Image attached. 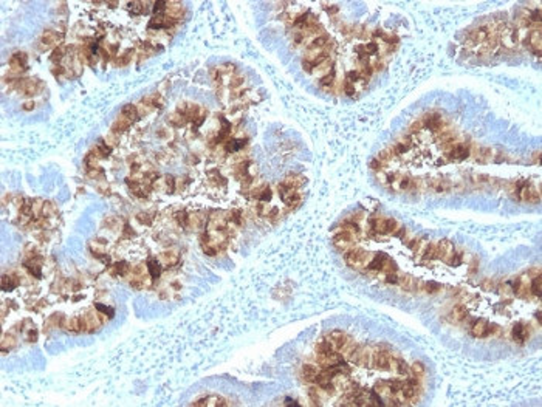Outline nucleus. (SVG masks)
I'll use <instances>...</instances> for the list:
<instances>
[{
  "instance_id": "nucleus-1",
  "label": "nucleus",
  "mask_w": 542,
  "mask_h": 407,
  "mask_svg": "<svg viewBox=\"0 0 542 407\" xmlns=\"http://www.w3.org/2000/svg\"><path fill=\"white\" fill-rule=\"evenodd\" d=\"M369 228L372 232L378 234V236H396V237H400V234L404 229V226L398 220H395V218L381 217V215L370 217Z\"/></svg>"
},
{
  "instance_id": "nucleus-2",
  "label": "nucleus",
  "mask_w": 542,
  "mask_h": 407,
  "mask_svg": "<svg viewBox=\"0 0 542 407\" xmlns=\"http://www.w3.org/2000/svg\"><path fill=\"white\" fill-rule=\"evenodd\" d=\"M369 271H374V273H381V274H392V273H396L398 268H396V263L394 262L392 257H389L388 254L384 253H375L372 254V259L370 262L368 263V268Z\"/></svg>"
},
{
  "instance_id": "nucleus-3",
  "label": "nucleus",
  "mask_w": 542,
  "mask_h": 407,
  "mask_svg": "<svg viewBox=\"0 0 542 407\" xmlns=\"http://www.w3.org/2000/svg\"><path fill=\"white\" fill-rule=\"evenodd\" d=\"M370 259H372V253L364 251V249L356 248V246L344 253L346 263L354 270H366V268H368V263L370 262Z\"/></svg>"
},
{
  "instance_id": "nucleus-4",
  "label": "nucleus",
  "mask_w": 542,
  "mask_h": 407,
  "mask_svg": "<svg viewBox=\"0 0 542 407\" xmlns=\"http://www.w3.org/2000/svg\"><path fill=\"white\" fill-rule=\"evenodd\" d=\"M278 192H279L280 200L284 201V205L288 209L298 208L300 205L302 198H304L300 192V187H292L288 184H285L284 181H280L278 184Z\"/></svg>"
},
{
  "instance_id": "nucleus-5",
  "label": "nucleus",
  "mask_w": 542,
  "mask_h": 407,
  "mask_svg": "<svg viewBox=\"0 0 542 407\" xmlns=\"http://www.w3.org/2000/svg\"><path fill=\"white\" fill-rule=\"evenodd\" d=\"M226 186L228 180L218 167L208 169V172H206V187H208V191L223 194V191H226Z\"/></svg>"
},
{
  "instance_id": "nucleus-6",
  "label": "nucleus",
  "mask_w": 542,
  "mask_h": 407,
  "mask_svg": "<svg viewBox=\"0 0 542 407\" xmlns=\"http://www.w3.org/2000/svg\"><path fill=\"white\" fill-rule=\"evenodd\" d=\"M12 84H14V88H18L25 96L39 95V93L45 87L44 82L40 79H36V77H28V79H16V81H12Z\"/></svg>"
},
{
  "instance_id": "nucleus-7",
  "label": "nucleus",
  "mask_w": 542,
  "mask_h": 407,
  "mask_svg": "<svg viewBox=\"0 0 542 407\" xmlns=\"http://www.w3.org/2000/svg\"><path fill=\"white\" fill-rule=\"evenodd\" d=\"M498 333H499V327L486 322L485 319H477L471 327V335L474 338H480L482 339V338H488V336L498 335Z\"/></svg>"
},
{
  "instance_id": "nucleus-8",
  "label": "nucleus",
  "mask_w": 542,
  "mask_h": 407,
  "mask_svg": "<svg viewBox=\"0 0 542 407\" xmlns=\"http://www.w3.org/2000/svg\"><path fill=\"white\" fill-rule=\"evenodd\" d=\"M60 40H62V34L59 33V31H53V29L45 31V33L39 39V50L40 51H46L50 48L54 50L56 46L62 45Z\"/></svg>"
},
{
  "instance_id": "nucleus-9",
  "label": "nucleus",
  "mask_w": 542,
  "mask_h": 407,
  "mask_svg": "<svg viewBox=\"0 0 542 407\" xmlns=\"http://www.w3.org/2000/svg\"><path fill=\"white\" fill-rule=\"evenodd\" d=\"M158 262H160L162 265H163V267H166V268H172V267H175V265H178L180 263V259H182V254H180V251H178V249H175V248H169V249H166V251H163L162 254H158Z\"/></svg>"
},
{
  "instance_id": "nucleus-10",
  "label": "nucleus",
  "mask_w": 542,
  "mask_h": 407,
  "mask_svg": "<svg viewBox=\"0 0 542 407\" xmlns=\"http://www.w3.org/2000/svg\"><path fill=\"white\" fill-rule=\"evenodd\" d=\"M436 248H437V259L443 260L444 263H450V260L456 253V246L450 240H440L436 243Z\"/></svg>"
},
{
  "instance_id": "nucleus-11",
  "label": "nucleus",
  "mask_w": 542,
  "mask_h": 407,
  "mask_svg": "<svg viewBox=\"0 0 542 407\" xmlns=\"http://www.w3.org/2000/svg\"><path fill=\"white\" fill-rule=\"evenodd\" d=\"M164 14L168 15L169 19H172L175 22H180V20L184 19L186 8H184V5L182 2H166Z\"/></svg>"
},
{
  "instance_id": "nucleus-12",
  "label": "nucleus",
  "mask_w": 542,
  "mask_h": 407,
  "mask_svg": "<svg viewBox=\"0 0 542 407\" xmlns=\"http://www.w3.org/2000/svg\"><path fill=\"white\" fill-rule=\"evenodd\" d=\"M326 339L332 344V347L334 350L340 352L352 338H350L348 335H346L344 332H341V330H334V332H330L328 335H326Z\"/></svg>"
},
{
  "instance_id": "nucleus-13",
  "label": "nucleus",
  "mask_w": 542,
  "mask_h": 407,
  "mask_svg": "<svg viewBox=\"0 0 542 407\" xmlns=\"http://www.w3.org/2000/svg\"><path fill=\"white\" fill-rule=\"evenodd\" d=\"M426 189L432 192H450L452 189V183L443 178H431L426 181Z\"/></svg>"
},
{
  "instance_id": "nucleus-14",
  "label": "nucleus",
  "mask_w": 542,
  "mask_h": 407,
  "mask_svg": "<svg viewBox=\"0 0 542 407\" xmlns=\"http://www.w3.org/2000/svg\"><path fill=\"white\" fill-rule=\"evenodd\" d=\"M22 284V277L16 273H5L2 276V282H0V287H2L4 291H12L18 287H20Z\"/></svg>"
},
{
  "instance_id": "nucleus-15",
  "label": "nucleus",
  "mask_w": 542,
  "mask_h": 407,
  "mask_svg": "<svg viewBox=\"0 0 542 407\" xmlns=\"http://www.w3.org/2000/svg\"><path fill=\"white\" fill-rule=\"evenodd\" d=\"M525 42H527V45L530 46L532 53H534L536 56H540V26L532 28Z\"/></svg>"
},
{
  "instance_id": "nucleus-16",
  "label": "nucleus",
  "mask_w": 542,
  "mask_h": 407,
  "mask_svg": "<svg viewBox=\"0 0 542 407\" xmlns=\"http://www.w3.org/2000/svg\"><path fill=\"white\" fill-rule=\"evenodd\" d=\"M512 338H513V341L518 342V344H525V342H527V339L530 338L528 327L525 325L524 322L514 324L513 330H512Z\"/></svg>"
},
{
  "instance_id": "nucleus-17",
  "label": "nucleus",
  "mask_w": 542,
  "mask_h": 407,
  "mask_svg": "<svg viewBox=\"0 0 542 407\" xmlns=\"http://www.w3.org/2000/svg\"><path fill=\"white\" fill-rule=\"evenodd\" d=\"M321 370H322V367H321L320 364H304V366H302L300 375H302V378H304L306 381L314 384L318 375L321 373Z\"/></svg>"
},
{
  "instance_id": "nucleus-18",
  "label": "nucleus",
  "mask_w": 542,
  "mask_h": 407,
  "mask_svg": "<svg viewBox=\"0 0 542 407\" xmlns=\"http://www.w3.org/2000/svg\"><path fill=\"white\" fill-rule=\"evenodd\" d=\"M141 102L144 104V105H148L149 108H162V107L164 105V99H163V96H162V93H158V91L150 93L149 96L142 98Z\"/></svg>"
},
{
  "instance_id": "nucleus-19",
  "label": "nucleus",
  "mask_w": 542,
  "mask_h": 407,
  "mask_svg": "<svg viewBox=\"0 0 542 407\" xmlns=\"http://www.w3.org/2000/svg\"><path fill=\"white\" fill-rule=\"evenodd\" d=\"M230 403L222 398L218 395H210V397H204V398H200L194 403V406H228Z\"/></svg>"
},
{
  "instance_id": "nucleus-20",
  "label": "nucleus",
  "mask_w": 542,
  "mask_h": 407,
  "mask_svg": "<svg viewBox=\"0 0 542 407\" xmlns=\"http://www.w3.org/2000/svg\"><path fill=\"white\" fill-rule=\"evenodd\" d=\"M466 318H468V310H466L465 305H457V307H454L452 311L450 313V316H448V319H450L451 322H454V324H460L462 321H465Z\"/></svg>"
},
{
  "instance_id": "nucleus-21",
  "label": "nucleus",
  "mask_w": 542,
  "mask_h": 407,
  "mask_svg": "<svg viewBox=\"0 0 542 407\" xmlns=\"http://www.w3.org/2000/svg\"><path fill=\"white\" fill-rule=\"evenodd\" d=\"M168 122L170 124L174 129H182V127H184V126H188V119L184 118V115H183L182 112L177 110V108H175L174 113L169 115Z\"/></svg>"
},
{
  "instance_id": "nucleus-22",
  "label": "nucleus",
  "mask_w": 542,
  "mask_h": 407,
  "mask_svg": "<svg viewBox=\"0 0 542 407\" xmlns=\"http://www.w3.org/2000/svg\"><path fill=\"white\" fill-rule=\"evenodd\" d=\"M146 267H148V271L150 274V277L154 280H158L162 277V271H163V265L158 262V259H149L146 262Z\"/></svg>"
},
{
  "instance_id": "nucleus-23",
  "label": "nucleus",
  "mask_w": 542,
  "mask_h": 407,
  "mask_svg": "<svg viewBox=\"0 0 542 407\" xmlns=\"http://www.w3.org/2000/svg\"><path fill=\"white\" fill-rule=\"evenodd\" d=\"M18 346V338H16L14 333H4L2 336V352L6 353L8 350L14 349Z\"/></svg>"
},
{
  "instance_id": "nucleus-24",
  "label": "nucleus",
  "mask_w": 542,
  "mask_h": 407,
  "mask_svg": "<svg viewBox=\"0 0 542 407\" xmlns=\"http://www.w3.org/2000/svg\"><path fill=\"white\" fill-rule=\"evenodd\" d=\"M155 220H156L155 212H140L136 215V222L141 223L142 226H152Z\"/></svg>"
},
{
  "instance_id": "nucleus-25",
  "label": "nucleus",
  "mask_w": 542,
  "mask_h": 407,
  "mask_svg": "<svg viewBox=\"0 0 542 407\" xmlns=\"http://www.w3.org/2000/svg\"><path fill=\"white\" fill-rule=\"evenodd\" d=\"M126 5H127L126 9L130 11V14L140 15V14H142V12H146V6H144V5H148V3H146V2H129V3H126Z\"/></svg>"
},
{
  "instance_id": "nucleus-26",
  "label": "nucleus",
  "mask_w": 542,
  "mask_h": 407,
  "mask_svg": "<svg viewBox=\"0 0 542 407\" xmlns=\"http://www.w3.org/2000/svg\"><path fill=\"white\" fill-rule=\"evenodd\" d=\"M540 282H542L540 274L534 276V277L532 279V282H530V293H532V296H536L538 299L540 297V291H542V288H540Z\"/></svg>"
},
{
  "instance_id": "nucleus-27",
  "label": "nucleus",
  "mask_w": 542,
  "mask_h": 407,
  "mask_svg": "<svg viewBox=\"0 0 542 407\" xmlns=\"http://www.w3.org/2000/svg\"><path fill=\"white\" fill-rule=\"evenodd\" d=\"M410 377H416V378H422L424 377V366L420 364V363H414L410 366Z\"/></svg>"
},
{
  "instance_id": "nucleus-28",
  "label": "nucleus",
  "mask_w": 542,
  "mask_h": 407,
  "mask_svg": "<svg viewBox=\"0 0 542 407\" xmlns=\"http://www.w3.org/2000/svg\"><path fill=\"white\" fill-rule=\"evenodd\" d=\"M93 307L96 308L98 311H101L102 315H106V316H107L108 319H112V318H114V315H115V310H114V308H110V307H108V305H106V304L96 302V304H94Z\"/></svg>"
},
{
  "instance_id": "nucleus-29",
  "label": "nucleus",
  "mask_w": 542,
  "mask_h": 407,
  "mask_svg": "<svg viewBox=\"0 0 542 407\" xmlns=\"http://www.w3.org/2000/svg\"><path fill=\"white\" fill-rule=\"evenodd\" d=\"M156 135H158V138H163V139H169V138H170V132H169L168 129H158Z\"/></svg>"
},
{
  "instance_id": "nucleus-30",
  "label": "nucleus",
  "mask_w": 542,
  "mask_h": 407,
  "mask_svg": "<svg viewBox=\"0 0 542 407\" xmlns=\"http://www.w3.org/2000/svg\"><path fill=\"white\" fill-rule=\"evenodd\" d=\"M34 107H36V102H34V101H26V102H24V105H22L24 110H33Z\"/></svg>"
}]
</instances>
